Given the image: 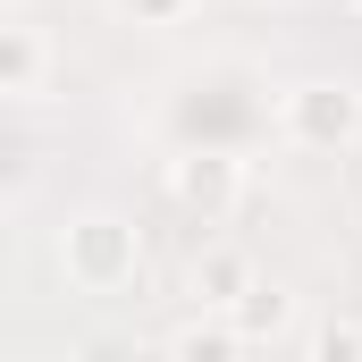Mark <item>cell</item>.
Returning <instances> with one entry per match:
<instances>
[{
    "label": "cell",
    "instance_id": "1",
    "mask_svg": "<svg viewBox=\"0 0 362 362\" xmlns=\"http://www.w3.org/2000/svg\"><path fill=\"white\" fill-rule=\"evenodd\" d=\"M51 262L59 278L93 295V303H110V295H127L135 278H144V228L127 219V211H76L59 236H51Z\"/></svg>",
    "mask_w": 362,
    "mask_h": 362
},
{
    "label": "cell",
    "instance_id": "9",
    "mask_svg": "<svg viewBox=\"0 0 362 362\" xmlns=\"http://www.w3.org/2000/svg\"><path fill=\"white\" fill-rule=\"evenodd\" d=\"M118 17H135V25H177V17H194V0H110Z\"/></svg>",
    "mask_w": 362,
    "mask_h": 362
},
{
    "label": "cell",
    "instance_id": "5",
    "mask_svg": "<svg viewBox=\"0 0 362 362\" xmlns=\"http://www.w3.org/2000/svg\"><path fill=\"white\" fill-rule=\"evenodd\" d=\"M160 354H169V362H236V354H245V329H236V312L202 303L185 329H169V337H160Z\"/></svg>",
    "mask_w": 362,
    "mask_h": 362
},
{
    "label": "cell",
    "instance_id": "7",
    "mask_svg": "<svg viewBox=\"0 0 362 362\" xmlns=\"http://www.w3.org/2000/svg\"><path fill=\"white\" fill-rule=\"evenodd\" d=\"M228 312H236L245 346H262V337H295V295H278V286H253V295L228 303Z\"/></svg>",
    "mask_w": 362,
    "mask_h": 362
},
{
    "label": "cell",
    "instance_id": "4",
    "mask_svg": "<svg viewBox=\"0 0 362 362\" xmlns=\"http://www.w3.org/2000/svg\"><path fill=\"white\" fill-rule=\"evenodd\" d=\"M51 68H59V59H51V34H42L34 17H8V25H0V101H17V110L42 101V93H51Z\"/></svg>",
    "mask_w": 362,
    "mask_h": 362
},
{
    "label": "cell",
    "instance_id": "3",
    "mask_svg": "<svg viewBox=\"0 0 362 362\" xmlns=\"http://www.w3.org/2000/svg\"><path fill=\"white\" fill-rule=\"evenodd\" d=\"M160 185H169V202H177L194 228H228L236 202H245V160L236 152H177L160 169Z\"/></svg>",
    "mask_w": 362,
    "mask_h": 362
},
{
    "label": "cell",
    "instance_id": "2",
    "mask_svg": "<svg viewBox=\"0 0 362 362\" xmlns=\"http://www.w3.org/2000/svg\"><path fill=\"white\" fill-rule=\"evenodd\" d=\"M278 135L295 152H354L362 144V85L354 76H295L278 93Z\"/></svg>",
    "mask_w": 362,
    "mask_h": 362
},
{
    "label": "cell",
    "instance_id": "8",
    "mask_svg": "<svg viewBox=\"0 0 362 362\" xmlns=\"http://www.w3.org/2000/svg\"><path fill=\"white\" fill-rule=\"evenodd\" d=\"M312 362H362V320H329V329H303L295 337Z\"/></svg>",
    "mask_w": 362,
    "mask_h": 362
},
{
    "label": "cell",
    "instance_id": "10",
    "mask_svg": "<svg viewBox=\"0 0 362 362\" xmlns=\"http://www.w3.org/2000/svg\"><path fill=\"white\" fill-rule=\"evenodd\" d=\"M346 8H354V17H362V0H346Z\"/></svg>",
    "mask_w": 362,
    "mask_h": 362
},
{
    "label": "cell",
    "instance_id": "6",
    "mask_svg": "<svg viewBox=\"0 0 362 362\" xmlns=\"http://www.w3.org/2000/svg\"><path fill=\"white\" fill-rule=\"evenodd\" d=\"M253 286H262V278H253V262H245L236 245H202V253H194V303H219V312H228V303H245Z\"/></svg>",
    "mask_w": 362,
    "mask_h": 362
}]
</instances>
